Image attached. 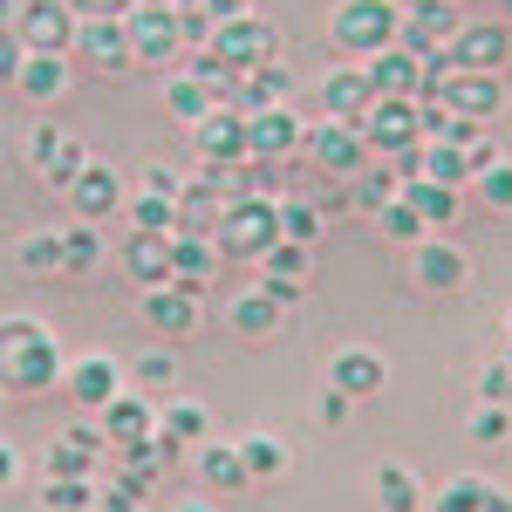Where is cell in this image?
Wrapping results in <instances>:
<instances>
[{
	"label": "cell",
	"mask_w": 512,
	"mask_h": 512,
	"mask_svg": "<svg viewBox=\"0 0 512 512\" xmlns=\"http://www.w3.org/2000/svg\"><path fill=\"white\" fill-rule=\"evenodd\" d=\"M362 69H369V82H376V96H417V89H424V62L403 55L396 41L383 48V55H369Z\"/></svg>",
	"instance_id": "ffe728a7"
},
{
	"label": "cell",
	"mask_w": 512,
	"mask_h": 512,
	"mask_svg": "<svg viewBox=\"0 0 512 512\" xmlns=\"http://www.w3.org/2000/svg\"><path fill=\"white\" fill-rule=\"evenodd\" d=\"M69 89V55H35L28 48V69H21V96H35V103H55Z\"/></svg>",
	"instance_id": "4316f807"
},
{
	"label": "cell",
	"mask_w": 512,
	"mask_h": 512,
	"mask_svg": "<svg viewBox=\"0 0 512 512\" xmlns=\"http://www.w3.org/2000/svg\"><path fill=\"white\" fill-rule=\"evenodd\" d=\"M396 21H403V7L396 0H335V14H328V35L342 55H383L396 41Z\"/></svg>",
	"instance_id": "6da1fadb"
},
{
	"label": "cell",
	"mask_w": 512,
	"mask_h": 512,
	"mask_svg": "<svg viewBox=\"0 0 512 512\" xmlns=\"http://www.w3.org/2000/svg\"><path fill=\"white\" fill-rule=\"evenodd\" d=\"M396 192H403V178H396L390 158H383V164H362V171L349 178V205H355V212H369V219H376Z\"/></svg>",
	"instance_id": "7402d4cb"
},
{
	"label": "cell",
	"mask_w": 512,
	"mask_h": 512,
	"mask_svg": "<svg viewBox=\"0 0 512 512\" xmlns=\"http://www.w3.org/2000/svg\"><path fill=\"white\" fill-rule=\"evenodd\" d=\"M506 369H512V355H506Z\"/></svg>",
	"instance_id": "be15d7a7"
},
{
	"label": "cell",
	"mask_w": 512,
	"mask_h": 512,
	"mask_svg": "<svg viewBox=\"0 0 512 512\" xmlns=\"http://www.w3.org/2000/svg\"><path fill=\"white\" fill-rule=\"evenodd\" d=\"M178 28H185V48H212V35H219V21L205 14V0L198 7H178Z\"/></svg>",
	"instance_id": "c3c4849f"
},
{
	"label": "cell",
	"mask_w": 512,
	"mask_h": 512,
	"mask_svg": "<svg viewBox=\"0 0 512 512\" xmlns=\"http://www.w3.org/2000/svg\"><path fill=\"white\" fill-rule=\"evenodd\" d=\"M417 178H431V185H465L472 164H465L458 144H424V171H417Z\"/></svg>",
	"instance_id": "74e56055"
},
{
	"label": "cell",
	"mask_w": 512,
	"mask_h": 512,
	"mask_svg": "<svg viewBox=\"0 0 512 512\" xmlns=\"http://www.w3.org/2000/svg\"><path fill=\"white\" fill-rule=\"evenodd\" d=\"M301 144H308V123H301L294 103H274V110H253L246 117V151L260 164H287Z\"/></svg>",
	"instance_id": "8992f818"
},
{
	"label": "cell",
	"mask_w": 512,
	"mask_h": 512,
	"mask_svg": "<svg viewBox=\"0 0 512 512\" xmlns=\"http://www.w3.org/2000/svg\"><path fill=\"white\" fill-rule=\"evenodd\" d=\"M260 287H267V294H274L280 308H294V301H301V294H308V280H301V274H260Z\"/></svg>",
	"instance_id": "f5cc1de1"
},
{
	"label": "cell",
	"mask_w": 512,
	"mask_h": 512,
	"mask_svg": "<svg viewBox=\"0 0 512 512\" xmlns=\"http://www.w3.org/2000/svg\"><path fill=\"white\" fill-rule=\"evenodd\" d=\"M260 267H267V274H308V246H301V239H274V246L260 253Z\"/></svg>",
	"instance_id": "bcb514c9"
},
{
	"label": "cell",
	"mask_w": 512,
	"mask_h": 512,
	"mask_svg": "<svg viewBox=\"0 0 512 512\" xmlns=\"http://www.w3.org/2000/svg\"><path fill=\"white\" fill-rule=\"evenodd\" d=\"M21 7H28V0H7V14H21Z\"/></svg>",
	"instance_id": "91938a15"
},
{
	"label": "cell",
	"mask_w": 512,
	"mask_h": 512,
	"mask_svg": "<svg viewBox=\"0 0 512 512\" xmlns=\"http://www.w3.org/2000/svg\"><path fill=\"white\" fill-rule=\"evenodd\" d=\"M478 198H485L492 212H512V158H499V164L478 171Z\"/></svg>",
	"instance_id": "ee69618b"
},
{
	"label": "cell",
	"mask_w": 512,
	"mask_h": 512,
	"mask_svg": "<svg viewBox=\"0 0 512 512\" xmlns=\"http://www.w3.org/2000/svg\"><path fill=\"white\" fill-rule=\"evenodd\" d=\"M472 437L478 444H506L512 437V403H485V410L472 417Z\"/></svg>",
	"instance_id": "7dc6e473"
},
{
	"label": "cell",
	"mask_w": 512,
	"mask_h": 512,
	"mask_svg": "<svg viewBox=\"0 0 512 512\" xmlns=\"http://www.w3.org/2000/svg\"><path fill=\"white\" fill-rule=\"evenodd\" d=\"M478 396H485V403H512V369L506 362H492V369L478 376Z\"/></svg>",
	"instance_id": "db71d44e"
},
{
	"label": "cell",
	"mask_w": 512,
	"mask_h": 512,
	"mask_svg": "<svg viewBox=\"0 0 512 512\" xmlns=\"http://www.w3.org/2000/svg\"><path fill=\"white\" fill-rule=\"evenodd\" d=\"M349 403H355L349 390H335V383H328V396H321V410H315V417L328 424V431H342V424H349Z\"/></svg>",
	"instance_id": "11a10c76"
},
{
	"label": "cell",
	"mask_w": 512,
	"mask_h": 512,
	"mask_svg": "<svg viewBox=\"0 0 512 512\" xmlns=\"http://www.w3.org/2000/svg\"><path fill=\"white\" fill-rule=\"evenodd\" d=\"M205 14H212V21H246L253 0H205Z\"/></svg>",
	"instance_id": "680465c9"
},
{
	"label": "cell",
	"mask_w": 512,
	"mask_h": 512,
	"mask_svg": "<svg viewBox=\"0 0 512 512\" xmlns=\"http://www.w3.org/2000/svg\"><path fill=\"white\" fill-rule=\"evenodd\" d=\"M7 21L21 28V41H28L35 55H69V48H76V28H82V14L69 0H28V7L7 14Z\"/></svg>",
	"instance_id": "5b68a950"
},
{
	"label": "cell",
	"mask_w": 512,
	"mask_h": 512,
	"mask_svg": "<svg viewBox=\"0 0 512 512\" xmlns=\"http://www.w3.org/2000/svg\"><path fill=\"white\" fill-rule=\"evenodd\" d=\"M96 499H103V485H89V478L48 472V485H41V506H55V512H82V506H96Z\"/></svg>",
	"instance_id": "e575fe53"
},
{
	"label": "cell",
	"mask_w": 512,
	"mask_h": 512,
	"mask_svg": "<svg viewBox=\"0 0 512 512\" xmlns=\"http://www.w3.org/2000/svg\"><path fill=\"white\" fill-rule=\"evenodd\" d=\"M69 7H76L82 21H89V14H117V21H123V14H130L137 0H69Z\"/></svg>",
	"instance_id": "6f0895ef"
},
{
	"label": "cell",
	"mask_w": 512,
	"mask_h": 512,
	"mask_svg": "<svg viewBox=\"0 0 512 512\" xmlns=\"http://www.w3.org/2000/svg\"><path fill=\"white\" fill-rule=\"evenodd\" d=\"M89 465H96V444L82 431H69V437H55L48 444V472H62V478H89Z\"/></svg>",
	"instance_id": "d590c367"
},
{
	"label": "cell",
	"mask_w": 512,
	"mask_h": 512,
	"mask_svg": "<svg viewBox=\"0 0 512 512\" xmlns=\"http://www.w3.org/2000/svg\"><path fill=\"white\" fill-rule=\"evenodd\" d=\"M137 185H144V192H158V198H185L192 178H185V171H171V164H144V178H137Z\"/></svg>",
	"instance_id": "f907efd6"
},
{
	"label": "cell",
	"mask_w": 512,
	"mask_h": 512,
	"mask_svg": "<svg viewBox=\"0 0 512 512\" xmlns=\"http://www.w3.org/2000/svg\"><path fill=\"white\" fill-rule=\"evenodd\" d=\"M362 137H369L376 158H396V151L424 144V137H417V96H376V110H369V123H362Z\"/></svg>",
	"instance_id": "9c48e42d"
},
{
	"label": "cell",
	"mask_w": 512,
	"mask_h": 512,
	"mask_svg": "<svg viewBox=\"0 0 512 512\" xmlns=\"http://www.w3.org/2000/svg\"><path fill=\"white\" fill-rule=\"evenodd\" d=\"M239 451H246V465H253V478H260V472H280V458H287V451H280L274 437H246Z\"/></svg>",
	"instance_id": "816d5d0a"
},
{
	"label": "cell",
	"mask_w": 512,
	"mask_h": 512,
	"mask_svg": "<svg viewBox=\"0 0 512 512\" xmlns=\"http://www.w3.org/2000/svg\"><path fill=\"white\" fill-rule=\"evenodd\" d=\"M130 226H144V233H178V198L137 192L130 198Z\"/></svg>",
	"instance_id": "f35d334b"
},
{
	"label": "cell",
	"mask_w": 512,
	"mask_h": 512,
	"mask_svg": "<svg viewBox=\"0 0 512 512\" xmlns=\"http://www.w3.org/2000/svg\"><path fill=\"white\" fill-rule=\"evenodd\" d=\"M212 55H219L233 76H246V69H260V62H274V55H280V35L260 21V14H246V21H219Z\"/></svg>",
	"instance_id": "52a82bcc"
},
{
	"label": "cell",
	"mask_w": 512,
	"mask_h": 512,
	"mask_svg": "<svg viewBox=\"0 0 512 512\" xmlns=\"http://www.w3.org/2000/svg\"><path fill=\"white\" fill-rule=\"evenodd\" d=\"M69 390H76V403L103 410V403L117 396V362H110V355H82V362H76V376H69Z\"/></svg>",
	"instance_id": "484cf974"
},
{
	"label": "cell",
	"mask_w": 512,
	"mask_h": 512,
	"mask_svg": "<svg viewBox=\"0 0 512 512\" xmlns=\"http://www.w3.org/2000/svg\"><path fill=\"white\" fill-rule=\"evenodd\" d=\"M410 274L444 294V287H465V274H472V267H465V253H458L451 239H417V246H410Z\"/></svg>",
	"instance_id": "ac0fdd59"
},
{
	"label": "cell",
	"mask_w": 512,
	"mask_h": 512,
	"mask_svg": "<svg viewBox=\"0 0 512 512\" xmlns=\"http://www.w3.org/2000/svg\"><path fill=\"white\" fill-rule=\"evenodd\" d=\"M499 7H506V21H512V0H499Z\"/></svg>",
	"instance_id": "94428289"
},
{
	"label": "cell",
	"mask_w": 512,
	"mask_h": 512,
	"mask_svg": "<svg viewBox=\"0 0 512 512\" xmlns=\"http://www.w3.org/2000/svg\"><path fill=\"white\" fill-rule=\"evenodd\" d=\"M458 69H478V76H499L512 62V21H465L458 28Z\"/></svg>",
	"instance_id": "30bf717a"
},
{
	"label": "cell",
	"mask_w": 512,
	"mask_h": 512,
	"mask_svg": "<svg viewBox=\"0 0 512 512\" xmlns=\"http://www.w3.org/2000/svg\"><path fill=\"white\" fill-rule=\"evenodd\" d=\"M437 506H444V512H485V506H506V492H499L492 478L465 472V478H451V485L437 492Z\"/></svg>",
	"instance_id": "f546056e"
},
{
	"label": "cell",
	"mask_w": 512,
	"mask_h": 512,
	"mask_svg": "<svg viewBox=\"0 0 512 512\" xmlns=\"http://www.w3.org/2000/svg\"><path fill=\"white\" fill-rule=\"evenodd\" d=\"M192 137H198V158H253L246 151V110H233V103H219L212 117H198Z\"/></svg>",
	"instance_id": "e0dca14e"
},
{
	"label": "cell",
	"mask_w": 512,
	"mask_h": 512,
	"mask_svg": "<svg viewBox=\"0 0 512 512\" xmlns=\"http://www.w3.org/2000/svg\"><path fill=\"white\" fill-rule=\"evenodd\" d=\"M226 321H233L239 335H274V328H280V301L267 294V287H246V294H233Z\"/></svg>",
	"instance_id": "d4e9b609"
},
{
	"label": "cell",
	"mask_w": 512,
	"mask_h": 512,
	"mask_svg": "<svg viewBox=\"0 0 512 512\" xmlns=\"http://www.w3.org/2000/svg\"><path fill=\"white\" fill-rule=\"evenodd\" d=\"M158 424H164L171 437H205V424H212V417H205L198 403H171V410H164Z\"/></svg>",
	"instance_id": "681fc988"
},
{
	"label": "cell",
	"mask_w": 512,
	"mask_h": 512,
	"mask_svg": "<svg viewBox=\"0 0 512 512\" xmlns=\"http://www.w3.org/2000/svg\"><path fill=\"white\" fill-rule=\"evenodd\" d=\"M274 239H280V198H239V205H226L219 253H233V260H260Z\"/></svg>",
	"instance_id": "3957f363"
},
{
	"label": "cell",
	"mask_w": 512,
	"mask_h": 512,
	"mask_svg": "<svg viewBox=\"0 0 512 512\" xmlns=\"http://www.w3.org/2000/svg\"><path fill=\"white\" fill-rule=\"evenodd\" d=\"M123 274L137 280V287H171L178 280V260H171V233H144V226H130L123 239Z\"/></svg>",
	"instance_id": "7c38bea8"
},
{
	"label": "cell",
	"mask_w": 512,
	"mask_h": 512,
	"mask_svg": "<svg viewBox=\"0 0 512 512\" xmlns=\"http://www.w3.org/2000/svg\"><path fill=\"white\" fill-rule=\"evenodd\" d=\"M7 383H14V390H55V383H62V355H55V342H48V335H35V342H7Z\"/></svg>",
	"instance_id": "4fadbf2b"
},
{
	"label": "cell",
	"mask_w": 512,
	"mask_h": 512,
	"mask_svg": "<svg viewBox=\"0 0 512 512\" xmlns=\"http://www.w3.org/2000/svg\"><path fill=\"white\" fill-rule=\"evenodd\" d=\"M103 260V239H96V219H76L69 226V274H89Z\"/></svg>",
	"instance_id": "b9f144b4"
},
{
	"label": "cell",
	"mask_w": 512,
	"mask_h": 512,
	"mask_svg": "<svg viewBox=\"0 0 512 512\" xmlns=\"http://www.w3.org/2000/svg\"><path fill=\"white\" fill-rule=\"evenodd\" d=\"M130 376H137L144 390H164V383L178 376V355H171V349H144L137 362H130Z\"/></svg>",
	"instance_id": "f6af8a7d"
},
{
	"label": "cell",
	"mask_w": 512,
	"mask_h": 512,
	"mask_svg": "<svg viewBox=\"0 0 512 512\" xmlns=\"http://www.w3.org/2000/svg\"><path fill=\"white\" fill-rule=\"evenodd\" d=\"M76 48L96 62V69H123V62H137V48H130V28H123L117 14H89L76 28Z\"/></svg>",
	"instance_id": "9a60e30c"
},
{
	"label": "cell",
	"mask_w": 512,
	"mask_h": 512,
	"mask_svg": "<svg viewBox=\"0 0 512 512\" xmlns=\"http://www.w3.org/2000/svg\"><path fill=\"white\" fill-rule=\"evenodd\" d=\"M28 164H41V178H48L55 192H69L82 178V164H89V151H82L62 123H35V130H28Z\"/></svg>",
	"instance_id": "ba28073f"
},
{
	"label": "cell",
	"mask_w": 512,
	"mask_h": 512,
	"mask_svg": "<svg viewBox=\"0 0 512 512\" xmlns=\"http://www.w3.org/2000/svg\"><path fill=\"white\" fill-rule=\"evenodd\" d=\"M69 198H76V219H110L123 205V178L110 164H82V178L69 185Z\"/></svg>",
	"instance_id": "d6986e66"
},
{
	"label": "cell",
	"mask_w": 512,
	"mask_h": 512,
	"mask_svg": "<svg viewBox=\"0 0 512 512\" xmlns=\"http://www.w3.org/2000/svg\"><path fill=\"white\" fill-rule=\"evenodd\" d=\"M123 28H130V48H137V62H151V69H171V62H185V28H178V7L137 0V7L123 14Z\"/></svg>",
	"instance_id": "7a4b0ae2"
},
{
	"label": "cell",
	"mask_w": 512,
	"mask_h": 512,
	"mask_svg": "<svg viewBox=\"0 0 512 512\" xmlns=\"http://www.w3.org/2000/svg\"><path fill=\"white\" fill-rule=\"evenodd\" d=\"M376 499H383L390 512H410L417 506V478L403 472V465H383V472H376Z\"/></svg>",
	"instance_id": "60d3db41"
},
{
	"label": "cell",
	"mask_w": 512,
	"mask_h": 512,
	"mask_svg": "<svg viewBox=\"0 0 512 512\" xmlns=\"http://www.w3.org/2000/svg\"><path fill=\"white\" fill-rule=\"evenodd\" d=\"M444 103H451L458 117L492 123L499 110H506V89H499V76H478V69H458V76L444 82Z\"/></svg>",
	"instance_id": "2e32d148"
},
{
	"label": "cell",
	"mask_w": 512,
	"mask_h": 512,
	"mask_svg": "<svg viewBox=\"0 0 512 512\" xmlns=\"http://www.w3.org/2000/svg\"><path fill=\"white\" fill-rule=\"evenodd\" d=\"M103 431L110 437H137V431H158V424H151L144 396H110V403H103Z\"/></svg>",
	"instance_id": "8d00e7d4"
},
{
	"label": "cell",
	"mask_w": 512,
	"mask_h": 512,
	"mask_svg": "<svg viewBox=\"0 0 512 512\" xmlns=\"http://www.w3.org/2000/svg\"><path fill=\"white\" fill-rule=\"evenodd\" d=\"M164 110H171L178 123H198V117L219 110V96H212L198 76H164Z\"/></svg>",
	"instance_id": "83f0119b"
},
{
	"label": "cell",
	"mask_w": 512,
	"mask_h": 512,
	"mask_svg": "<svg viewBox=\"0 0 512 512\" xmlns=\"http://www.w3.org/2000/svg\"><path fill=\"white\" fill-rule=\"evenodd\" d=\"M301 158L315 164V171H328V178H355V171H362V164L376 158V151H369V137H362V130H349V123H308V144H301Z\"/></svg>",
	"instance_id": "277c9868"
},
{
	"label": "cell",
	"mask_w": 512,
	"mask_h": 512,
	"mask_svg": "<svg viewBox=\"0 0 512 512\" xmlns=\"http://www.w3.org/2000/svg\"><path fill=\"white\" fill-rule=\"evenodd\" d=\"M403 198L431 219V226H444V219H458V185H431V178H403Z\"/></svg>",
	"instance_id": "1f68e13d"
},
{
	"label": "cell",
	"mask_w": 512,
	"mask_h": 512,
	"mask_svg": "<svg viewBox=\"0 0 512 512\" xmlns=\"http://www.w3.org/2000/svg\"><path fill=\"white\" fill-rule=\"evenodd\" d=\"M171 260H178V287H205V280H212V267H219V239L171 233Z\"/></svg>",
	"instance_id": "cb8c5ba5"
},
{
	"label": "cell",
	"mask_w": 512,
	"mask_h": 512,
	"mask_svg": "<svg viewBox=\"0 0 512 512\" xmlns=\"http://www.w3.org/2000/svg\"><path fill=\"white\" fill-rule=\"evenodd\" d=\"M274 103H294V69H287L280 55L233 82V110H246V117H253V110H274Z\"/></svg>",
	"instance_id": "5bb4252c"
},
{
	"label": "cell",
	"mask_w": 512,
	"mask_h": 512,
	"mask_svg": "<svg viewBox=\"0 0 512 512\" xmlns=\"http://www.w3.org/2000/svg\"><path fill=\"white\" fill-rule=\"evenodd\" d=\"M35 335H48L35 315H7V321H0V342H35Z\"/></svg>",
	"instance_id": "9f6ffc18"
},
{
	"label": "cell",
	"mask_w": 512,
	"mask_h": 512,
	"mask_svg": "<svg viewBox=\"0 0 512 512\" xmlns=\"http://www.w3.org/2000/svg\"><path fill=\"white\" fill-rule=\"evenodd\" d=\"M328 383L349 396H376L383 390V355L376 349H342L335 355V369H328Z\"/></svg>",
	"instance_id": "44dd1931"
},
{
	"label": "cell",
	"mask_w": 512,
	"mask_h": 512,
	"mask_svg": "<svg viewBox=\"0 0 512 512\" xmlns=\"http://www.w3.org/2000/svg\"><path fill=\"white\" fill-rule=\"evenodd\" d=\"M280 239H301V246H315V239H321V205H315V198H301V192L280 198Z\"/></svg>",
	"instance_id": "d6a6232c"
},
{
	"label": "cell",
	"mask_w": 512,
	"mask_h": 512,
	"mask_svg": "<svg viewBox=\"0 0 512 512\" xmlns=\"http://www.w3.org/2000/svg\"><path fill=\"white\" fill-rule=\"evenodd\" d=\"M403 14H410L417 28H431L437 41H458V28H465V21H458V0H410Z\"/></svg>",
	"instance_id": "ab89813d"
},
{
	"label": "cell",
	"mask_w": 512,
	"mask_h": 512,
	"mask_svg": "<svg viewBox=\"0 0 512 512\" xmlns=\"http://www.w3.org/2000/svg\"><path fill=\"white\" fill-rule=\"evenodd\" d=\"M144 315L158 328H198V308H192V287H144Z\"/></svg>",
	"instance_id": "f1b7e54d"
},
{
	"label": "cell",
	"mask_w": 512,
	"mask_h": 512,
	"mask_svg": "<svg viewBox=\"0 0 512 512\" xmlns=\"http://www.w3.org/2000/svg\"><path fill=\"white\" fill-rule=\"evenodd\" d=\"M14 260H21V274H69V233H28L14 246Z\"/></svg>",
	"instance_id": "603a6c76"
},
{
	"label": "cell",
	"mask_w": 512,
	"mask_h": 512,
	"mask_svg": "<svg viewBox=\"0 0 512 512\" xmlns=\"http://www.w3.org/2000/svg\"><path fill=\"white\" fill-rule=\"evenodd\" d=\"M144 492H151V472H137V465H123V478L96 499V506H110V512H130V506H144Z\"/></svg>",
	"instance_id": "7bdbcfd3"
},
{
	"label": "cell",
	"mask_w": 512,
	"mask_h": 512,
	"mask_svg": "<svg viewBox=\"0 0 512 512\" xmlns=\"http://www.w3.org/2000/svg\"><path fill=\"white\" fill-rule=\"evenodd\" d=\"M321 110H328L335 123H349V130H362L369 110H376V82H369V69H328V76H321Z\"/></svg>",
	"instance_id": "8fae6325"
},
{
	"label": "cell",
	"mask_w": 512,
	"mask_h": 512,
	"mask_svg": "<svg viewBox=\"0 0 512 512\" xmlns=\"http://www.w3.org/2000/svg\"><path fill=\"white\" fill-rule=\"evenodd\" d=\"M506 335H512V315H506Z\"/></svg>",
	"instance_id": "6125c7cd"
},
{
	"label": "cell",
	"mask_w": 512,
	"mask_h": 512,
	"mask_svg": "<svg viewBox=\"0 0 512 512\" xmlns=\"http://www.w3.org/2000/svg\"><path fill=\"white\" fill-rule=\"evenodd\" d=\"M198 472L212 478V485H226V492H239L253 478V465H246V451H233V444H212V451H198Z\"/></svg>",
	"instance_id": "836d02e7"
},
{
	"label": "cell",
	"mask_w": 512,
	"mask_h": 512,
	"mask_svg": "<svg viewBox=\"0 0 512 512\" xmlns=\"http://www.w3.org/2000/svg\"><path fill=\"white\" fill-rule=\"evenodd\" d=\"M376 226H383V233H390L396 246H417V239H431V219H424V212H417V205H410L403 192H396L390 205L376 212Z\"/></svg>",
	"instance_id": "4dcf8cb0"
}]
</instances>
